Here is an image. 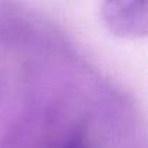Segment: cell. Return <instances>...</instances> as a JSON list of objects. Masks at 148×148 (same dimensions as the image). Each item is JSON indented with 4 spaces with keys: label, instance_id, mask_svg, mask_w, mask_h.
I'll return each mask as SVG.
<instances>
[{
    "label": "cell",
    "instance_id": "cell-1",
    "mask_svg": "<svg viewBox=\"0 0 148 148\" xmlns=\"http://www.w3.org/2000/svg\"><path fill=\"white\" fill-rule=\"evenodd\" d=\"M142 3H109L106 9V21L115 32L122 35L138 32V25H135V19L139 22H145V9L139 10L138 8Z\"/></svg>",
    "mask_w": 148,
    "mask_h": 148
},
{
    "label": "cell",
    "instance_id": "cell-2",
    "mask_svg": "<svg viewBox=\"0 0 148 148\" xmlns=\"http://www.w3.org/2000/svg\"><path fill=\"white\" fill-rule=\"evenodd\" d=\"M61 148H89V145H87V142H86L83 138H80V136H71V138H68V139L62 144Z\"/></svg>",
    "mask_w": 148,
    "mask_h": 148
}]
</instances>
